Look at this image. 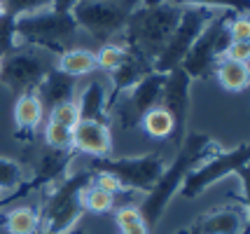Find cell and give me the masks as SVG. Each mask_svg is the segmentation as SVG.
Wrapping results in <instances>:
<instances>
[{
    "label": "cell",
    "instance_id": "obj_23",
    "mask_svg": "<svg viewBox=\"0 0 250 234\" xmlns=\"http://www.w3.org/2000/svg\"><path fill=\"white\" fill-rule=\"evenodd\" d=\"M175 7H208V10H227L248 17L250 0H166Z\"/></svg>",
    "mask_w": 250,
    "mask_h": 234
},
{
    "label": "cell",
    "instance_id": "obj_2",
    "mask_svg": "<svg viewBox=\"0 0 250 234\" xmlns=\"http://www.w3.org/2000/svg\"><path fill=\"white\" fill-rule=\"evenodd\" d=\"M180 19V7L162 2L157 7H138L131 14L126 28L122 31V45L131 54L145 59L150 66L164 52Z\"/></svg>",
    "mask_w": 250,
    "mask_h": 234
},
{
    "label": "cell",
    "instance_id": "obj_22",
    "mask_svg": "<svg viewBox=\"0 0 250 234\" xmlns=\"http://www.w3.org/2000/svg\"><path fill=\"white\" fill-rule=\"evenodd\" d=\"M141 127H143V131L147 136H152V138H168L175 131L171 112L166 110V108H162V106H154V108H150V110L145 112L141 120Z\"/></svg>",
    "mask_w": 250,
    "mask_h": 234
},
{
    "label": "cell",
    "instance_id": "obj_25",
    "mask_svg": "<svg viewBox=\"0 0 250 234\" xmlns=\"http://www.w3.org/2000/svg\"><path fill=\"white\" fill-rule=\"evenodd\" d=\"M96 54V68L105 70V73H112L129 59V49L124 45H115V43H108V45H101L94 52Z\"/></svg>",
    "mask_w": 250,
    "mask_h": 234
},
{
    "label": "cell",
    "instance_id": "obj_15",
    "mask_svg": "<svg viewBox=\"0 0 250 234\" xmlns=\"http://www.w3.org/2000/svg\"><path fill=\"white\" fill-rule=\"evenodd\" d=\"M44 122V106L38 94H21L14 103V124H17V138L23 143H33V136L38 127Z\"/></svg>",
    "mask_w": 250,
    "mask_h": 234
},
{
    "label": "cell",
    "instance_id": "obj_29",
    "mask_svg": "<svg viewBox=\"0 0 250 234\" xmlns=\"http://www.w3.org/2000/svg\"><path fill=\"white\" fill-rule=\"evenodd\" d=\"M14 23H17V17H12V14H2L0 17V59L14 54L19 49Z\"/></svg>",
    "mask_w": 250,
    "mask_h": 234
},
{
    "label": "cell",
    "instance_id": "obj_3",
    "mask_svg": "<svg viewBox=\"0 0 250 234\" xmlns=\"http://www.w3.org/2000/svg\"><path fill=\"white\" fill-rule=\"evenodd\" d=\"M91 183V171H77L65 176L61 183L52 185L47 192L42 206H40V230L49 234H65L80 225V218L84 213L82 206V192Z\"/></svg>",
    "mask_w": 250,
    "mask_h": 234
},
{
    "label": "cell",
    "instance_id": "obj_34",
    "mask_svg": "<svg viewBox=\"0 0 250 234\" xmlns=\"http://www.w3.org/2000/svg\"><path fill=\"white\" fill-rule=\"evenodd\" d=\"M80 0H52V10L54 12H65V14H70L73 7H75Z\"/></svg>",
    "mask_w": 250,
    "mask_h": 234
},
{
    "label": "cell",
    "instance_id": "obj_38",
    "mask_svg": "<svg viewBox=\"0 0 250 234\" xmlns=\"http://www.w3.org/2000/svg\"><path fill=\"white\" fill-rule=\"evenodd\" d=\"M5 14V5H2V0H0V17Z\"/></svg>",
    "mask_w": 250,
    "mask_h": 234
},
{
    "label": "cell",
    "instance_id": "obj_42",
    "mask_svg": "<svg viewBox=\"0 0 250 234\" xmlns=\"http://www.w3.org/2000/svg\"><path fill=\"white\" fill-rule=\"evenodd\" d=\"M40 234H49V232H42V230H40Z\"/></svg>",
    "mask_w": 250,
    "mask_h": 234
},
{
    "label": "cell",
    "instance_id": "obj_28",
    "mask_svg": "<svg viewBox=\"0 0 250 234\" xmlns=\"http://www.w3.org/2000/svg\"><path fill=\"white\" fill-rule=\"evenodd\" d=\"M23 183V167L17 159L10 157H0V190L2 192H12Z\"/></svg>",
    "mask_w": 250,
    "mask_h": 234
},
{
    "label": "cell",
    "instance_id": "obj_8",
    "mask_svg": "<svg viewBox=\"0 0 250 234\" xmlns=\"http://www.w3.org/2000/svg\"><path fill=\"white\" fill-rule=\"evenodd\" d=\"M166 169L162 155H141V157H101L96 159L89 171H105L112 173L115 178L122 183L124 192H150L154 183Z\"/></svg>",
    "mask_w": 250,
    "mask_h": 234
},
{
    "label": "cell",
    "instance_id": "obj_31",
    "mask_svg": "<svg viewBox=\"0 0 250 234\" xmlns=\"http://www.w3.org/2000/svg\"><path fill=\"white\" fill-rule=\"evenodd\" d=\"M49 122H56L61 127H68L73 129L77 122H80V110H77V103L75 101H65V103H59L54 108H49Z\"/></svg>",
    "mask_w": 250,
    "mask_h": 234
},
{
    "label": "cell",
    "instance_id": "obj_18",
    "mask_svg": "<svg viewBox=\"0 0 250 234\" xmlns=\"http://www.w3.org/2000/svg\"><path fill=\"white\" fill-rule=\"evenodd\" d=\"M77 110H80V120H89V122H108V96L103 91L101 82H89L84 91L80 94Z\"/></svg>",
    "mask_w": 250,
    "mask_h": 234
},
{
    "label": "cell",
    "instance_id": "obj_10",
    "mask_svg": "<svg viewBox=\"0 0 250 234\" xmlns=\"http://www.w3.org/2000/svg\"><path fill=\"white\" fill-rule=\"evenodd\" d=\"M164 80H166V73H154L152 70V73L143 75L126 94H122L120 99L112 103L110 115L117 117V122H120V127L124 131L136 129L141 124L143 115L150 110V108L159 106Z\"/></svg>",
    "mask_w": 250,
    "mask_h": 234
},
{
    "label": "cell",
    "instance_id": "obj_35",
    "mask_svg": "<svg viewBox=\"0 0 250 234\" xmlns=\"http://www.w3.org/2000/svg\"><path fill=\"white\" fill-rule=\"evenodd\" d=\"M143 7H157V5H162V2H166V0H141Z\"/></svg>",
    "mask_w": 250,
    "mask_h": 234
},
{
    "label": "cell",
    "instance_id": "obj_6",
    "mask_svg": "<svg viewBox=\"0 0 250 234\" xmlns=\"http://www.w3.org/2000/svg\"><path fill=\"white\" fill-rule=\"evenodd\" d=\"M231 173L241 178V188L246 194V188H248V143L246 141L231 150H220L218 155L208 157L206 162H201L196 169H192L183 180L178 194L183 199H196L208 188H213L215 183H220Z\"/></svg>",
    "mask_w": 250,
    "mask_h": 234
},
{
    "label": "cell",
    "instance_id": "obj_26",
    "mask_svg": "<svg viewBox=\"0 0 250 234\" xmlns=\"http://www.w3.org/2000/svg\"><path fill=\"white\" fill-rule=\"evenodd\" d=\"M115 223H117L120 234H150L147 225H145V218L138 211V206H124V209H120L115 213Z\"/></svg>",
    "mask_w": 250,
    "mask_h": 234
},
{
    "label": "cell",
    "instance_id": "obj_27",
    "mask_svg": "<svg viewBox=\"0 0 250 234\" xmlns=\"http://www.w3.org/2000/svg\"><path fill=\"white\" fill-rule=\"evenodd\" d=\"M42 138H44V148L73 150V129H68V127H61V124L47 120L42 129Z\"/></svg>",
    "mask_w": 250,
    "mask_h": 234
},
{
    "label": "cell",
    "instance_id": "obj_37",
    "mask_svg": "<svg viewBox=\"0 0 250 234\" xmlns=\"http://www.w3.org/2000/svg\"><path fill=\"white\" fill-rule=\"evenodd\" d=\"M5 194H7V192H2V190H0V209L5 206Z\"/></svg>",
    "mask_w": 250,
    "mask_h": 234
},
{
    "label": "cell",
    "instance_id": "obj_11",
    "mask_svg": "<svg viewBox=\"0 0 250 234\" xmlns=\"http://www.w3.org/2000/svg\"><path fill=\"white\" fill-rule=\"evenodd\" d=\"M40 52L33 49V47H19L14 54L5 56L2 70H0V85L7 87L17 96L31 94V91L38 89L42 78L47 75V70L54 68L49 66V61Z\"/></svg>",
    "mask_w": 250,
    "mask_h": 234
},
{
    "label": "cell",
    "instance_id": "obj_19",
    "mask_svg": "<svg viewBox=\"0 0 250 234\" xmlns=\"http://www.w3.org/2000/svg\"><path fill=\"white\" fill-rule=\"evenodd\" d=\"M54 68L77 80L80 75H89L96 70V54L87 47H68L56 56Z\"/></svg>",
    "mask_w": 250,
    "mask_h": 234
},
{
    "label": "cell",
    "instance_id": "obj_30",
    "mask_svg": "<svg viewBox=\"0 0 250 234\" xmlns=\"http://www.w3.org/2000/svg\"><path fill=\"white\" fill-rule=\"evenodd\" d=\"M2 5H5V14H12L17 19L26 14L52 10V0H2Z\"/></svg>",
    "mask_w": 250,
    "mask_h": 234
},
{
    "label": "cell",
    "instance_id": "obj_14",
    "mask_svg": "<svg viewBox=\"0 0 250 234\" xmlns=\"http://www.w3.org/2000/svg\"><path fill=\"white\" fill-rule=\"evenodd\" d=\"M110 150H112V136H110L108 122L80 120L73 127V152H84L101 159V157H110Z\"/></svg>",
    "mask_w": 250,
    "mask_h": 234
},
{
    "label": "cell",
    "instance_id": "obj_9",
    "mask_svg": "<svg viewBox=\"0 0 250 234\" xmlns=\"http://www.w3.org/2000/svg\"><path fill=\"white\" fill-rule=\"evenodd\" d=\"M218 12L220 10H208V7H180V19H178L173 35L152 64L154 73H168V70L180 66L185 54L189 52V47L194 45V40L201 35V31L215 19Z\"/></svg>",
    "mask_w": 250,
    "mask_h": 234
},
{
    "label": "cell",
    "instance_id": "obj_32",
    "mask_svg": "<svg viewBox=\"0 0 250 234\" xmlns=\"http://www.w3.org/2000/svg\"><path fill=\"white\" fill-rule=\"evenodd\" d=\"M227 35L231 43H246L250 40V21L243 14H234L227 21Z\"/></svg>",
    "mask_w": 250,
    "mask_h": 234
},
{
    "label": "cell",
    "instance_id": "obj_33",
    "mask_svg": "<svg viewBox=\"0 0 250 234\" xmlns=\"http://www.w3.org/2000/svg\"><path fill=\"white\" fill-rule=\"evenodd\" d=\"M222 59H227V61H236V64H248L250 59V43H231L229 40V45L225 47V52H222Z\"/></svg>",
    "mask_w": 250,
    "mask_h": 234
},
{
    "label": "cell",
    "instance_id": "obj_41",
    "mask_svg": "<svg viewBox=\"0 0 250 234\" xmlns=\"http://www.w3.org/2000/svg\"><path fill=\"white\" fill-rule=\"evenodd\" d=\"M241 234H248V230H243V232H241Z\"/></svg>",
    "mask_w": 250,
    "mask_h": 234
},
{
    "label": "cell",
    "instance_id": "obj_21",
    "mask_svg": "<svg viewBox=\"0 0 250 234\" xmlns=\"http://www.w3.org/2000/svg\"><path fill=\"white\" fill-rule=\"evenodd\" d=\"M215 75H218L220 85L227 91H234V94L248 89V85H250L248 64H236V61L220 59V64L215 66Z\"/></svg>",
    "mask_w": 250,
    "mask_h": 234
},
{
    "label": "cell",
    "instance_id": "obj_39",
    "mask_svg": "<svg viewBox=\"0 0 250 234\" xmlns=\"http://www.w3.org/2000/svg\"><path fill=\"white\" fill-rule=\"evenodd\" d=\"M175 234H189V232H187V227H183V230H178Z\"/></svg>",
    "mask_w": 250,
    "mask_h": 234
},
{
    "label": "cell",
    "instance_id": "obj_4",
    "mask_svg": "<svg viewBox=\"0 0 250 234\" xmlns=\"http://www.w3.org/2000/svg\"><path fill=\"white\" fill-rule=\"evenodd\" d=\"M14 31H17L19 47H33V49L52 52L54 56H59L75 40L80 28L73 14L44 10L19 17L14 23Z\"/></svg>",
    "mask_w": 250,
    "mask_h": 234
},
{
    "label": "cell",
    "instance_id": "obj_1",
    "mask_svg": "<svg viewBox=\"0 0 250 234\" xmlns=\"http://www.w3.org/2000/svg\"><path fill=\"white\" fill-rule=\"evenodd\" d=\"M220 148L208 134H201V131H192L183 138V143L178 148V155L175 159L164 169V173L159 176V180L154 183V188L145 194V199L141 201V215L145 218V225L147 230L152 232L154 227L159 225V220L164 218V213L168 209V204L178 194V190L183 185L185 176L196 169L201 162H206L208 157L218 155Z\"/></svg>",
    "mask_w": 250,
    "mask_h": 234
},
{
    "label": "cell",
    "instance_id": "obj_7",
    "mask_svg": "<svg viewBox=\"0 0 250 234\" xmlns=\"http://www.w3.org/2000/svg\"><path fill=\"white\" fill-rule=\"evenodd\" d=\"M234 17V12L220 10L215 14V19L208 23L201 31V35L194 40V45L189 47V52L185 54L180 68L185 70L189 80H208L210 75H215V66L222 59L225 47L229 45L227 35V21Z\"/></svg>",
    "mask_w": 250,
    "mask_h": 234
},
{
    "label": "cell",
    "instance_id": "obj_17",
    "mask_svg": "<svg viewBox=\"0 0 250 234\" xmlns=\"http://www.w3.org/2000/svg\"><path fill=\"white\" fill-rule=\"evenodd\" d=\"M38 99L42 101L44 108H54L59 103H65V101L75 99V78L65 75L56 68H49L47 75L42 78L40 87L35 89Z\"/></svg>",
    "mask_w": 250,
    "mask_h": 234
},
{
    "label": "cell",
    "instance_id": "obj_16",
    "mask_svg": "<svg viewBox=\"0 0 250 234\" xmlns=\"http://www.w3.org/2000/svg\"><path fill=\"white\" fill-rule=\"evenodd\" d=\"M147 73H152V66L141 59V56L131 54L129 52V59L122 64L117 70H112L110 73V82H112V91H110L108 96V115H110V108H112V103L120 99L122 94H126V91L143 78V75H147Z\"/></svg>",
    "mask_w": 250,
    "mask_h": 234
},
{
    "label": "cell",
    "instance_id": "obj_5",
    "mask_svg": "<svg viewBox=\"0 0 250 234\" xmlns=\"http://www.w3.org/2000/svg\"><path fill=\"white\" fill-rule=\"evenodd\" d=\"M138 7H143L141 0H80L70 14L77 28L87 31L101 45H108L115 35H122Z\"/></svg>",
    "mask_w": 250,
    "mask_h": 234
},
{
    "label": "cell",
    "instance_id": "obj_13",
    "mask_svg": "<svg viewBox=\"0 0 250 234\" xmlns=\"http://www.w3.org/2000/svg\"><path fill=\"white\" fill-rule=\"evenodd\" d=\"M243 230H248V204L213 209L187 227L189 234H241Z\"/></svg>",
    "mask_w": 250,
    "mask_h": 234
},
{
    "label": "cell",
    "instance_id": "obj_20",
    "mask_svg": "<svg viewBox=\"0 0 250 234\" xmlns=\"http://www.w3.org/2000/svg\"><path fill=\"white\" fill-rule=\"evenodd\" d=\"M7 234H40V215L31 206H14L0 218Z\"/></svg>",
    "mask_w": 250,
    "mask_h": 234
},
{
    "label": "cell",
    "instance_id": "obj_36",
    "mask_svg": "<svg viewBox=\"0 0 250 234\" xmlns=\"http://www.w3.org/2000/svg\"><path fill=\"white\" fill-rule=\"evenodd\" d=\"M65 234H87V230H84L82 225H75L73 230H68V232H65Z\"/></svg>",
    "mask_w": 250,
    "mask_h": 234
},
{
    "label": "cell",
    "instance_id": "obj_12",
    "mask_svg": "<svg viewBox=\"0 0 250 234\" xmlns=\"http://www.w3.org/2000/svg\"><path fill=\"white\" fill-rule=\"evenodd\" d=\"M189 87H192V80H189V75H187L180 66L166 73L159 106L166 108V110L171 112V117H173L175 145H180L183 143V138H185L187 117H189Z\"/></svg>",
    "mask_w": 250,
    "mask_h": 234
},
{
    "label": "cell",
    "instance_id": "obj_40",
    "mask_svg": "<svg viewBox=\"0 0 250 234\" xmlns=\"http://www.w3.org/2000/svg\"><path fill=\"white\" fill-rule=\"evenodd\" d=\"M0 70H2V59H0Z\"/></svg>",
    "mask_w": 250,
    "mask_h": 234
},
{
    "label": "cell",
    "instance_id": "obj_24",
    "mask_svg": "<svg viewBox=\"0 0 250 234\" xmlns=\"http://www.w3.org/2000/svg\"><path fill=\"white\" fill-rule=\"evenodd\" d=\"M115 199H117L115 194L101 190L94 183H89L84 192H82V206H84V211L91 213H110L115 209Z\"/></svg>",
    "mask_w": 250,
    "mask_h": 234
}]
</instances>
